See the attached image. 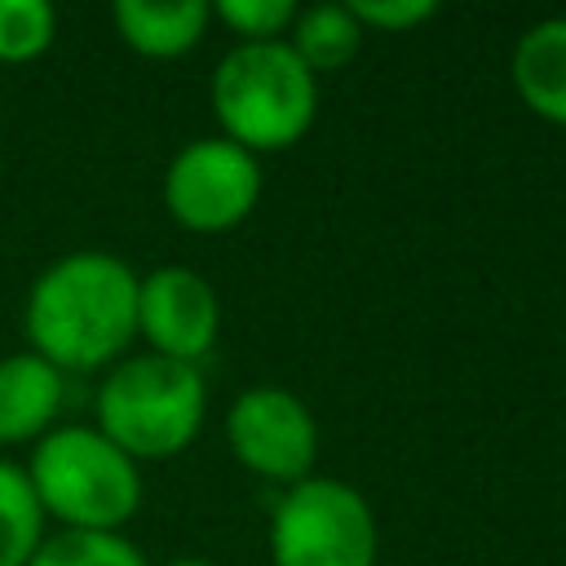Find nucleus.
I'll return each instance as SVG.
<instances>
[{
  "label": "nucleus",
  "mask_w": 566,
  "mask_h": 566,
  "mask_svg": "<svg viewBox=\"0 0 566 566\" xmlns=\"http://www.w3.org/2000/svg\"><path fill=\"white\" fill-rule=\"evenodd\" d=\"M22 327L31 354L57 371L119 363L137 336V274L102 248H75L44 265L27 292Z\"/></svg>",
  "instance_id": "1"
},
{
  "label": "nucleus",
  "mask_w": 566,
  "mask_h": 566,
  "mask_svg": "<svg viewBox=\"0 0 566 566\" xmlns=\"http://www.w3.org/2000/svg\"><path fill=\"white\" fill-rule=\"evenodd\" d=\"M212 115L221 137L261 155L301 142L318 115V75L287 49V40L234 44L212 71Z\"/></svg>",
  "instance_id": "2"
},
{
  "label": "nucleus",
  "mask_w": 566,
  "mask_h": 566,
  "mask_svg": "<svg viewBox=\"0 0 566 566\" xmlns=\"http://www.w3.org/2000/svg\"><path fill=\"white\" fill-rule=\"evenodd\" d=\"M27 482L66 531H119L142 504V469L97 424H53L35 438Z\"/></svg>",
  "instance_id": "3"
},
{
  "label": "nucleus",
  "mask_w": 566,
  "mask_h": 566,
  "mask_svg": "<svg viewBox=\"0 0 566 566\" xmlns=\"http://www.w3.org/2000/svg\"><path fill=\"white\" fill-rule=\"evenodd\" d=\"M208 389L195 363L128 354L97 385V429L133 460H164L195 442Z\"/></svg>",
  "instance_id": "4"
},
{
  "label": "nucleus",
  "mask_w": 566,
  "mask_h": 566,
  "mask_svg": "<svg viewBox=\"0 0 566 566\" xmlns=\"http://www.w3.org/2000/svg\"><path fill=\"white\" fill-rule=\"evenodd\" d=\"M376 513L340 478L310 473L287 486L270 517L274 566H376Z\"/></svg>",
  "instance_id": "5"
},
{
  "label": "nucleus",
  "mask_w": 566,
  "mask_h": 566,
  "mask_svg": "<svg viewBox=\"0 0 566 566\" xmlns=\"http://www.w3.org/2000/svg\"><path fill=\"white\" fill-rule=\"evenodd\" d=\"M261 199V164L230 137H195L164 168V208L195 234H221L252 217Z\"/></svg>",
  "instance_id": "6"
},
{
  "label": "nucleus",
  "mask_w": 566,
  "mask_h": 566,
  "mask_svg": "<svg viewBox=\"0 0 566 566\" xmlns=\"http://www.w3.org/2000/svg\"><path fill=\"white\" fill-rule=\"evenodd\" d=\"M226 442L243 469L292 486L318 460V420L292 389L252 385L226 411Z\"/></svg>",
  "instance_id": "7"
},
{
  "label": "nucleus",
  "mask_w": 566,
  "mask_h": 566,
  "mask_svg": "<svg viewBox=\"0 0 566 566\" xmlns=\"http://www.w3.org/2000/svg\"><path fill=\"white\" fill-rule=\"evenodd\" d=\"M137 332L146 336L150 354L199 367V358L217 345L221 301L199 270L159 265L137 279Z\"/></svg>",
  "instance_id": "8"
},
{
  "label": "nucleus",
  "mask_w": 566,
  "mask_h": 566,
  "mask_svg": "<svg viewBox=\"0 0 566 566\" xmlns=\"http://www.w3.org/2000/svg\"><path fill=\"white\" fill-rule=\"evenodd\" d=\"M509 75L531 115L566 128V18H539L526 27L513 44Z\"/></svg>",
  "instance_id": "9"
},
{
  "label": "nucleus",
  "mask_w": 566,
  "mask_h": 566,
  "mask_svg": "<svg viewBox=\"0 0 566 566\" xmlns=\"http://www.w3.org/2000/svg\"><path fill=\"white\" fill-rule=\"evenodd\" d=\"M111 22L133 53L181 57L203 40L212 22V4L203 0H115Z\"/></svg>",
  "instance_id": "10"
},
{
  "label": "nucleus",
  "mask_w": 566,
  "mask_h": 566,
  "mask_svg": "<svg viewBox=\"0 0 566 566\" xmlns=\"http://www.w3.org/2000/svg\"><path fill=\"white\" fill-rule=\"evenodd\" d=\"M62 407V371L40 354L0 358V442H31L53 429Z\"/></svg>",
  "instance_id": "11"
},
{
  "label": "nucleus",
  "mask_w": 566,
  "mask_h": 566,
  "mask_svg": "<svg viewBox=\"0 0 566 566\" xmlns=\"http://www.w3.org/2000/svg\"><path fill=\"white\" fill-rule=\"evenodd\" d=\"M287 49L305 62L310 75L340 71L363 49V27L354 22L349 4H310V9H296L287 27Z\"/></svg>",
  "instance_id": "12"
},
{
  "label": "nucleus",
  "mask_w": 566,
  "mask_h": 566,
  "mask_svg": "<svg viewBox=\"0 0 566 566\" xmlns=\"http://www.w3.org/2000/svg\"><path fill=\"white\" fill-rule=\"evenodd\" d=\"M44 539V509L27 469L0 460V566H27Z\"/></svg>",
  "instance_id": "13"
},
{
  "label": "nucleus",
  "mask_w": 566,
  "mask_h": 566,
  "mask_svg": "<svg viewBox=\"0 0 566 566\" xmlns=\"http://www.w3.org/2000/svg\"><path fill=\"white\" fill-rule=\"evenodd\" d=\"M27 566H150L119 531H57L44 535Z\"/></svg>",
  "instance_id": "14"
},
{
  "label": "nucleus",
  "mask_w": 566,
  "mask_h": 566,
  "mask_svg": "<svg viewBox=\"0 0 566 566\" xmlns=\"http://www.w3.org/2000/svg\"><path fill=\"white\" fill-rule=\"evenodd\" d=\"M57 13L44 0H0V62H31L53 44Z\"/></svg>",
  "instance_id": "15"
},
{
  "label": "nucleus",
  "mask_w": 566,
  "mask_h": 566,
  "mask_svg": "<svg viewBox=\"0 0 566 566\" xmlns=\"http://www.w3.org/2000/svg\"><path fill=\"white\" fill-rule=\"evenodd\" d=\"M212 18L226 22L239 44H261V40H283V31L296 18L292 0H217Z\"/></svg>",
  "instance_id": "16"
},
{
  "label": "nucleus",
  "mask_w": 566,
  "mask_h": 566,
  "mask_svg": "<svg viewBox=\"0 0 566 566\" xmlns=\"http://www.w3.org/2000/svg\"><path fill=\"white\" fill-rule=\"evenodd\" d=\"M349 13L358 27H376V31H411L420 22H429L438 13L433 0H349Z\"/></svg>",
  "instance_id": "17"
},
{
  "label": "nucleus",
  "mask_w": 566,
  "mask_h": 566,
  "mask_svg": "<svg viewBox=\"0 0 566 566\" xmlns=\"http://www.w3.org/2000/svg\"><path fill=\"white\" fill-rule=\"evenodd\" d=\"M168 566H217V562H208V557H172Z\"/></svg>",
  "instance_id": "18"
}]
</instances>
